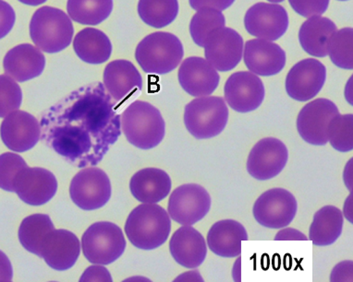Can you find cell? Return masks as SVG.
I'll list each match as a JSON object with an SVG mask.
<instances>
[{
    "instance_id": "cell-1",
    "label": "cell",
    "mask_w": 353,
    "mask_h": 282,
    "mask_svg": "<svg viewBox=\"0 0 353 282\" xmlns=\"http://www.w3.org/2000/svg\"><path fill=\"white\" fill-rule=\"evenodd\" d=\"M121 109L102 83L81 87L43 113L41 140L73 166H96L121 134Z\"/></svg>"
},
{
    "instance_id": "cell-2",
    "label": "cell",
    "mask_w": 353,
    "mask_h": 282,
    "mask_svg": "<svg viewBox=\"0 0 353 282\" xmlns=\"http://www.w3.org/2000/svg\"><path fill=\"white\" fill-rule=\"evenodd\" d=\"M121 127L128 141L141 150H151L164 140L165 124L160 111L148 102H130L121 113Z\"/></svg>"
},
{
    "instance_id": "cell-3",
    "label": "cell",
    "mask_w": 353,
    "mask_h": 282,
    "mask_svg": "<svg viewBox=\"0 0 353 282\" xmlns=\"http://www.w3.org/2000/svg\"><path fill=\"white\" fill-rule=\"evenodd\" d=\"M171 230L170 217L161 206L143 204L128 217L125 232L130 242L141 250L151 251L167 242Z\"/></svg>"
},
{
    "instance_id": "cell-4",
    "label": "cell",
    "mask_w": 353,
    "mask_h": 282,
    "mask_svg": "<svg viewBox=\"0 0 353 282\" xmlns=\"http://www.w3.org/2000/svg\"><path fill=\"white\" fill-rule=\"evenodd\" d=\"M74 35L72 19L63 10L50 6L38 9L30 23V36L38 50L57 54L66 50Z\"/></svg>"
},
{
    "instance_id": "cell-5",
    "label": "cell",
    "mask_w": 353,
    "mask_h": 282,
    "mask_svg": "<svg viewBox=\"0 0 353 282\" xmlns=\"http://www.w3.org/2000/svg\"><path fill=\"white\" fill-rule=\"evenodd\" d=\"M183 56L181 40L176 35L165 32L148 35L135 50L138 64L148 74H168L178 67Z\"/></svg>"
},
{
    "instance_id": "cell-6",
    "label": "cell",
    "mask_w": 353,
    "mask_h": 282,
    "mask_svg": "<svg viewBox=\"0 0 353 282\" xmlns=\"http://www.w3.org/2000/svg\"><path fill=\"white\" fill-rule=\"evenodd\" d=\"M229 108L222 97L203 96L192 100L184 110V124L196 140L221 134L229 122Z\"/></svg>"
},
{
    "instance_id": "cell-7",
    "label": "cell",
    "mask_w": 353,
    "mask_h": 282,
    "mask_svg": "<svg viewBox=\"0 0 353 282\" xmlns=\"http://www.w3.org/2000/svg\"><path fill=\"white\" fill-rule=\"evenodd\" d=\"M81 248L92 264L110 265L124 253L126 240L118 225L99 221L92 224L83 233Z\"/></svg>"
},
{
    "instance_id": "cell-8",
    "label": "cell",
    "mask_w": 353,
    "mask_h": 282,
    "mask_svg": "<svg viewBox=\"0 0 353 282\" xmlns=\"http://www.w3.org/2000/svg\"><path fill=\"white\" fill-rule=\"evenodd\" d=\"M296 197L287 189L276 187L263 192L255 202L252 214L255 221L268 229L289 226L297 214Z\"/></svg>"
},
{
    "instance_id": "cell-9",
    "label": "cell",
    "mask_w": 353,
    "mask_h": 282,
    "mask_svg": "<svg viewBox=\"0 0 353 282\" xmlns=\"http://www.w3.org/2000/svg\"><path fill=\"white\" fill-rule=\"evenodd\" d=\"M212 200L205 187L186 184L176 187L168 199V213L181 225H192L202 221L210 211Z\"/></svg>"
},
{
    "instance_id": "cell-10",
    "label": "cell",
    "mask_w": 353,
    "mask_h": 282,
    "mask_svg": "<svg viewBox=\"0 0 353 282\" xmlns=\"http://www.w3.org/2000/svg\"><path fill=\"white\" fill-rule=\"evenodd\" d=\"M112 188L110 178L99 168H86L72 178L70 196L73 203L83 210L104 207L110 199Z\"/></svg>"
},
{
    "instance_id": "cell-11",
    "label": "cell",
    "mask_w": 353,
    "mask_h": 282,
    "mask_svg": "<svg viewBox=\"0 0 353 282\" xmlns=\"http://www.w3.org/2000/svg\"><path fill=\"white\" fill-rule=\"evenodd\" d=\"M339 113L338 107L330 100H314L304 105L299 113L296 122L298 133L309 144L325 146L328 143V126Z\"/></svg>"
},
{
    "instance_id": "cell-12",
    "label": "cell",
    "mask_w": 353,
    "mask_h": 282,
    "mask_svg": "<svg viewBox=\"0 0 353 282\" xmlns=\"http://www.w3.org/2000/svg\"><path fill=\"white\" fill-rule=\"evenodd\" d=\"M289 161L287 146L279 138H265L258 141L247 160L249 175L259 181L275 178Z\"/></svg>"
},
{
    "instance_id": "cell-13",
    "label": "cell",
    "mask_w": 353,
    "mask_h": 282,
    "mask_svg": "<svg viewBox=\"0 0 353 282\" xmlns=\"http://www.w3.org/2000/svg\"><path fill=\"white\" fill-rule=\"evenodd\" d=\"M224 96L226 104L236 112H252L265 100V86L261 78L251 72L233 73L225 84Z\"/></svg>"
},
{
    "instance_id": "cell-14",
    "label": "cell",
    "mask_w": 353,
    "mask_h": 282,
    "mask_svg": "<svg viewBox=\"0 0 353 282\" xmlns=\"http://www.w3.org/2000/svg\"><path fill=\"white\" fill-rule=\"evenodd\" d=\"M243 45V37L234 30L226 27L214 30L206 39V61L219 72H230L240 64Z\"/></svg>"
},
{
    "instance_id": "cell-15",
    "label": "cell",
    "mask_w": 353,
    "mask_h": 282,
    "mask_svg": "<svg viewBox=\"0 0 353 282\" xmlns=\"http://www.w3.org/2000/svg\"><path fill=\"white\" fill-rule=\"evenodd\" d=\"M327 80V69L317 59H303L288 73L286 91L290 98L298 102L310 101L321 91Z\"/></svg>"
},
{
    "instance_id": "cell-16",
    "label": "cell",
    "mask_w": 353,
    "mask_h": 282,
    "mask_svg": "<svg viewBox=\"0 0 353 282\" xmlns=\"http://www.w3.org/2000/svg\"><path fill=\"white\" fill-rule=\"evenodd\" d=\"M13 191L21 202L38 207L53 199L58 191V181L50 171L27 166L16 175Z\"/></svg>"
},
{
    "instance_id": "cell-17",
    "label": "cell",
    "mask_w": 353,
    "mask_h": 282,
    "mask_svg": "<svg viewBox=\"0 0 353 282\" xmlns=\"http://www.w3.org/2000/svg\"><path fill=\"white\" fill-rule=\"evenodd\" d=\"M289 23V15L283 7L263 2L250 8L244 17V25L250 34L270 42L283 36Z\"/></svg>"
},
{
    "instance_id": "cell-18",
    "label": "cell",
    "mask_w": 353,
    "mask_h": 282,
    "mask_svg": "<svg viewBox=\"0 0 353 282\" xmlns=\"http://www.w3.org/2000/svg\"><path fill=\"white\" fill-rule=\"evenodd\" d=\"M104 86L110 96L121 107L139 96L143 78L132 62L119 59L105 67Z\"/></svg>"
},
{
    "instance_id": "cell-19",
    "label": "cell",
    "mask_w": 353,
    "mask_h": 282,
    "mask_svg": "<svg viewBox=\"0 0 353 282\" xmlns=\"http://www.w3.org/2000/svg\"><path fill=\"white\" fill-rule=\"evenodd\" d=\"M40 259L53 270L65 271L75 265L81 253V243L74 233L67 230L54 229L48 232L40 245Z\"/></svg>"
},
{
    "instance_id": "cell-20",
    "label": "cell",
    "mask_w": 353,
    "mask_h": 282,
    "mask_svg": "<svg viewBox=\"0 0 353 282\" xmlns=\"http://www.w3.org/2000/svg\"><path fill=\"white\" fill-rule=\"evenodd\" d=\"M0 135L5 145L15 153H24L37 144L41 127L37 119L24 111H14L0 126Z\"/></svg>"
},
{
    "instance_id": "cell-21",
    "label": "cell",
    "mask_w": 353,
    "mask_h": 282,
    "mask_svg": "<svg viewBox=\"0 0 353 282\" xmlns=\"http://www.w3.org/2000/svg\"><path fill=\"white\" fill-rule=\"evenodd\" d=\"M181 88L194 97L210 96L219 87L220 77L206 59L192 56L181 63L178 74Z\"/></svg>"
},
{
    "instance_id": "cell-22",
    "label": "cell",
    "mask_w": 353,
    "mask_h": 282,
    "mask_svg": "<svg viewBox=\"0 0 353 282\" xmlns=\"http://www.w3.org/2000/svg\"><path fill=\"white\" fill-rule=\"evenodd\" d=\"M244 63L252 73L270 77L281 72L286 65V53L270 41L250 40L244 48Z\"/></svg>"
},
{
    "instance_id": "cell-23",
    "label": "cell",
    "mask_w": 353,
    "mask_h": 282,
    "mask_svg": "<svg viewBox=\"0 0 353 282\" xmlns=\"http://www.w3.org/2000/svg\"><path fill=\"white\" fill-rule=\"evenodd\" d=\"M170 251L174 260L181 267H200L208 256V243L202 233L190 225H183L173 233Z\"/></svg>"
},
{
    "instance_id": "cell-24",
    "label": "cell",
    "mask_w": 353,
    "mask_h": 282,
    "mask_svg": "<svg viewBox=\"0 0 353 282\" xmlns=\"http://www.w3.org/2000/svg\"><path fill=\"white\" fill-rule=\"evenodd\" d=\"M5 73L19 83L39 77L46 67V58L41 50L30 43L10 50L3 61Z\"/></svg>"
},
{
    "instance_id": "cell-25",
    "label": "cell",
    "mask_w": 353,
    "mask_h": 282,
    "mask_svg": "<svg viewBox=\"0 0 353 282\" xmlns=\"http://www.w3.org/2000/svg\"><path fill=\"white\" fill-rule=\"evenodd\" d=\"M248 240L245 227L235 219H222L212 225L208 233V246L214 254L223 259L241 256V243Z\"/></svg>"
},
{
    "instance_id": "cell-26",
    "label": "cell",
    "mask_w": 353,
    "mask_h": 282,
    "mask_svg": "<svg viewBox=\"0 0 353 282\" xmlns=\"http://www.w3.org/2000/svg\"><path fill=\"white\" fill-rule=\"evenodd\" d=\"M170 176L159 168H145L134 173L130 182L132 196L138 202L157 204L170 193Z\"/></svg>"
},
{
    "instance_id": "cell-27",
    "label": "cell",
    "mask_w": 353,
    "mask_h": 282,
    "mask_svg": "<svg viewBox=\"0 0 353 282\" xmlns=\"http://www.w3.org/2000/svg\"><path fill=\"white\" fill-rule=\"evenodd\" d=\"M335 32L336 24L330 19L313 16L301 26L299 40L307 54L316 58H325L328 55V42Z\"/></svg>"
},
{
    "instance_id": "cell-28",
    "label": "cell",
    "mask_w": 353,
    "mask_h": 282,
    "mask_svg": "<svg viewBox=\"0 0 353 282\" xmlns=\"http://www.w3.org/2000/svg\"><path fill=\"white\" fill-rule=\"evenodd\" d=\"M73 50L78 58L85 63L99 65L110 58L112 43L104 32L89 27L76 34Z\"/></svg>"
},
{
    "instance_id": "cell-29",
    "label": "cell",
    "mask_w": 353,
    "mask_h": 282,
    "mask_svg": "<svg viewBox=\"0 0 353 282\" xmlns=\"http://www.w3.org/2000/svg\"><path fill=\"white\" fill-rule=\"evenodd\" d=\"M344 217L335 206H325L314 214L309 239L316 246L333 245L341 237Z\"/></svg>"
},
{
    "instance_id": "cell-30",
    "label": "cell",
    "mask_w": 353,
    "mask_h": 282,
    "mask_svg": "<svg viewBox=\"0 0 353 282\" xmlns=\"http://www.w3.org/2000/svg\"><path fill=\"white\" fill-rule=\"evenodd\" d=\"M113 10V0H68L67 12L75 23L99 25Z\"/></svg>"
},
{
    "instance_id": "cell-31",
    "label": "cell",
    "mask_w": 353,
    "mask_h": 282,
    "mask_svg": "<svg viewBox=\"0 0 353 282\" xmlns=\"http://www.w3.org/2000/svg\"><path fill=\"white\" fill-rule=\"evenodd\" d=\"M55 229L50 217L47 214H34L21 221L19 229V240L30 253L40 257V245L43 237Z\"/></svg>"
},
{
    "instance_id": "cell-32",
    "label": "cell",
    "mask_w": 353,
    "mask_h": 282,
    "mask_svg": "<svg viewBox=\"0 0 353 282\" xmlns=\"http://www.w3.org/2000/svg\"><path fill=\"white\" fill-rule=\"evenodd\" d=\"M138 13L143 23L156 29L170 25L179 14L178 0H139Z\"/></svg>"
},
{
    "instance_id": "cell-33",
    "label": "cell",
    "mask_w": 353,
    "mask_h": 282,
    "mask_svg": "<svg viewBox=\"0 0 353 282\" xmlns=\"http://www.w3.org/2000/svg\"><path fill=\"white\" fill-rule=\"evenodd\" d=\"M226 20L223 13L212 8L197 10L190 23V34L194 42L200 47H205L208 35L214 30L223 28Z\"/></svg>"
},
{
    "instance_id": "cell-34",
    "label": "cell",
    "mask_w": 353,
    "mask_h": 282,
    "mask_svg": "<svg viewBox=\"0 0 353 282\" xmlns=\"http://www.w3.org/2000/svg\"><path fill=\"white\" fill-rule=\"evenodd\" d=\"M331 61L343 69H353V30L344 28L334 32L328 42Z\"/></svg>"
},
{
    "instance_id": "cell-35",
    "label": "cell",
    "mask_w": 353,
    "mask_h": 282,
    "mask_svg": "<svg viewBox=\"0 0 353 282\" xmlns=\"http://www.w3.org/2000/svg\"><path fill=\"white\" fill-rule=\"evenodd\" d=\"M328 142L339 153L353 150V115L339 113L331 120L327 129Z\"/></svg>"
},
{
    "instance_id": "cell-36",
    "label": "cell",
    "mask_w": 353,
    "mask_h": 282,
    "mask_svg": "<svg viewBox=\"0 0 353 282\" xmlns=\"http://www.w3.org/2000/svg\"><path fill=\"white\" fill-rule=\"evenodd\" d=\"M23 102V91L17 81L9 75H0V118L19 110Z\"/></svg>"
},
{
    "instance_id": "cell-37",
    "label": "cell",
    "mask_w": 353,
    "mask_h": 282,
    "mask_svg": "<svg viewBox=\"0 0 353 282\" xmlns=\"http://www.w3.org/2000/svg\"><path fill=\"white\" fill-rule=\"evenodd\" d=\"M28 166L23 157L12 153L0 155V188L8 192L13 191L15 176L23 168Z\"/></svg>"
},
{
    "instance_id": "cell-38",
    "label": "cell",
    "mask_w": 353,
    "mask_h": 282,
    "mask_svg": "<svg viewBox=\"0 0 353 282\" xmlns=\"http://www.w3.org/2000/svg\"><path fill=\"white\" fill-rule=\"evenodd\" d=\"M290 6L304 18L320 16L327 12L330 0H289Z\"/></svg>"
},
{
    "instance_id": "cell-39",
    "label": "cell",
    "mask_w": 353,
    "mask_h": 282,
    "mask_svg": "<svg viewBox=\"0 0 353 282\" xmlns=\"http://www.w3.org/2000/svg\"><path fill=\"white\" fill-rule=\"evenodd\" d=\"M15 21L16 14L13 8L4 0H0V39L10 34Z\"/></svg>"
},
{
    "instance_id": "cell-40",
    "label": "cell",
    "mask_w": 353,
    "mask_h": 282,
    "mask_svg": "<svg viewBox=\"0 0 353 282\" xmlns=\"http://www.w3.org/2000/svg\"><path fill=\"white\" fill-rule=\"evenodd\" d=\"M235 0H189L190 5L194 10H199L203 8H212V9L223 10L229 9Z\"/></svg>"
},
{
    "instance_id": "cell-41",
    "label": "cell",
    "mask_w": 353,
    "mask_h": 282,
    "mask_svg": "<svg viewBox=\"0 0 353 282\" xmlns=\"http://www.w3.org/2000/svg\"><path fill=\"white\" fill-rule=\"evenodd\" d=\"M80 281H112V278L107 268L93 265L84 271L83 275L81 276Z\"/></svg>"
},
{
    "instance_id": "cell-42",
    "label": "cell",
    "mask_w": 353,
    "mask_h": 282,
    "mask_svg": "<svg viewBox=\"0 0 353 282\" xmlns=\"http://www.w3.org/2000/svg\"><path fill=\"white\" fill-rule=\"evenodd\" d=\"M352 260L339 263L331 272L330 281H352Z\"/></svg>"
},
{
    "instance_id": "cell-43",
    "label": "cell",
    "mask_w": 353,
    "mask_h": 282,
    "mask_svg": "<svg viewBox=\"0 0 353 282\" xmlns=\"http://www.w3.org/2000/svg\"><path fill=\"white\" fill-rule=\"evenodd\" d=\"M276 241H307L308 237L294 228H282L276 235Z\"/></svg>"
},
{
    "instance_id": "cell-44",
    "label": "cell",
    "mask_w": 353,
    "mask_h": 282,
    "mask_svg": "<svg viewBox=\"0 0 353 282\" xmlns=\"http://www.w3.org/2000/svg\"><path fill=\"white\" fill-rule=\"evenodd\" d=\"M13 278V270L12 263L9 257L0 251V281L10 282Z\"/></svg>"
},
{
    "instance_id": "cell-45",
    "label": "cell",
    "mask_w": 353,
    "mask_h": 282,
    "mask_svg": "<svg viewBox=\"0 0 353 282\" xmlns=\"http://www.w3.org/2000/svg\"><path fill=\"white\" fill-rule=\"evenodd\" d=\"M352 161L353 159H350L349 162H347L346 166H345L344 172H343V180L345 183V186H346L347 188L349 189L350 193L352 192Z\"/></svg>"
},
{
    "instance_id": "cell-46",
    "label": "cell",
    "mask_w": 353,
    "mask_h": 282,
    "mask_svg": "<svg viewBox=\"0 0 353 282\" xmlns=\"http://www.w3.org/2000/svg\"><path fill=\"white\" fill-rule=\"evenodd\" d=\"M343 217L347 219L350 224H353V193L350 192V196L345 200L343 207Z\"/></svg>"
},
{
    "instance_id": "cell-47",
    "label": "cell",
    "mask_w": 353,
    "mask_h": 282,
    "mask_svg": "<svg viewBox=\"0 0 353 282\" xmlns=\"http://www.w3.org/2000/svg\"><path fill=\"white\" fill-rule=\"evenodd\" d=\"M175 281H203V279L202 278V276H201V274L199 271L194 270V271H189V272H185L183 274V275H181L180 276H178L175 279Z\"/></svg>"
},
{
    "instance_id": "cell-48",
    "label": "cell",
    "mask_w": 353,
    "mask_h": 282,
    "mask_svg": "<svg viewBox=\"0 0 353 282\" xmlns=\"http://www.w3.org/2000/svg\"><path fill=\"white\" fill-rule=\"evenodd\" d=\"M232 276L234 281H241V257L240 256H239L238 259L234 263V265H233Z\"/></svg>"
},
{
    "instance_id": "cell-49",
    "label": "cell",
    "mask_w": 353,
    "mask_h": 282,
    "mask_svg": "<svg viewBox=\"0 0 353 282\" xmlns=\"http://www.w3.org/2000/svg\"><path fill=\"white\" fill-rule=\"evenodd\" d=\"M21 3L28 5V6L37 7L47 2L48 0H19Z\"/></svg>"
},
{
    "instance_id": "cell-50",
    "label": "cell",
    "mask_w": 353,
    "mask_h": 282,
    "mask_svg": "<svg viewBox=\"0 0 353 282\" xmlns=\"http://www.w3.org/2000/svg\"><path fill=\"white\" fill-rule=\"evenodd\" d=\"M268 1L273 2V3H279V2H283L284 0H268Z\"/></svg>"
},
{
    "instance_id": "cell-51",
    "label": "cell",
    "mask_w": 353,
    "mask_h": 282,
    "mask_svg": "<svg viewBox=\"0 0 353 282\" xmlns=\"http://www.w3.org/2000/svg\"><path fill=\"white\" fill-rule=\"evenodd\" d=\"M339 1H347V0H339Z\"/></svg>"
}]
</instances>
